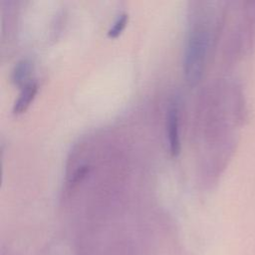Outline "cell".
<instances>
[{
	"label": "cell",
	"instance_id": "1",
	"mask_svg": "<svg viewBox=\"0 0 255 255\" xmlns=\"http://www.w3.org/2000/svg\"><path fill=\"white\" fill-rule=\"evenodd\" d=\"M209 43L208 30L202 26H195L189 32L185 53L184 72L189 83H196L203 71Z\"/></svg>",
	"mask_w": 255,
	"mask_h": 255
},
{
	"label": "cell",
	"instance_id": "2",
	"mask_svg": "<svg viewBox=\"0 0 255 255\" xmlns=\"http://www.w3.org/2000/svg\"><path fill=\"white\" fill-rule=\"evenodd\" d=\"M166 133L168 137L169 150L172 155H177L180 151L179 138V110L177 103H171L166 115Z\"/></svg>",
	"mask_w": 255,
	"mask_h": 255
},
{
	"label": "cell",
	"instance_id": "3",
	"mask_svg": "<svg viewBox=\"0 0 255 255\" xmlns=\"http://www.w3.org/2000/svg\"><path fill=\"white\" fill-rule=\"evenodd\" d=\"M37 91L38 83L35 80H30L25 85H23L21 92L13 105V112L15 114L24 112L29 107L31 101L35 98Z\"/></svg>",
	"mask_w": 255,
	"mask_h": 255
},
{
	"label": "cell",
	"instance_id": "4",
	"mask_svg": "<svg viewBox=\"0 0 255 255\" xmlns=\"http://www.w3.org/2000/svg\"><path fill=\"white\" fill-rule=\"evenodd\" d=\"M31 71V63L27 59L20 60L12 71V81L17 85H25Z\"/></svg>",
	"mask_w": 255,
	"mask_h": 255
},
{
	"label": "cell",
	"instance_id": "5",
	"mask_svg": "<svg viewBox=\"0 0 255 255\" xmlns=\"http://www.w3.org/2000/svg\"><path fill=\"white\" fill-rule=\"evenodd\" d=\"M128 20V14L124 12L122 14H120L118 16V18L115 20V22L113 23V25L111 26V28L108 31V35L111 37H116L118 36L126 27L127 23Z\"/></svg>",
	"mask_w": 255,
	"mask_h": 255
}]
</instances>
